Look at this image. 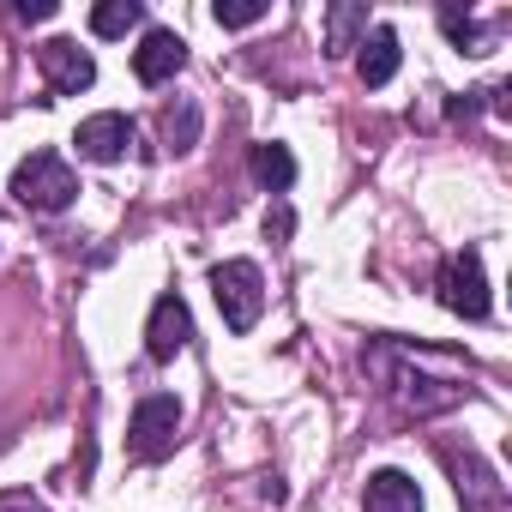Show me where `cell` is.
I'll return each mask as SVG.
<instances>
[{"instance_id": "obj_1", "label": "cell", "mask_w": 512, "mask_h": 512, "mask_svg": "<svg viewBox=\"0 0 512 512\" xmlns=\"http://www.w3.org/2000/svg\"><path fill=\"white\" fill-rule=\"evenodd\" d=\"M211 296H217V314L229 332H253L266 314V278L253 260H223L211 266Z\"/></svg>"}, {"instance_id": "obj_2", "label": "cell", "mask_w": 512, "mask_h": 512, "mask_svg": "<svg viewBox=\"0 0 512 512\" xmlns=\"http://www.w3.org/2000/svg\"><path fill=\"white\" fill-rule=\"evenodd\" d=\"M13 199L31 205V211H67L79 199V175L67 169L61 151H31L19 169H13Z\"/></svg>"}, {"instance_id": "obj_3", "label": "cell", "mask_w": 512, "mask_h": 512, "mask_svg": "<svg viewBox=\"0 0 512 512\" xmlns=\"http://www.w3.org/2000/svg\"><path fill=\"white\" fill-rule=\"evenodd\" d=\"M175 428H181V404H175L169 392H151V398L133 410V422H127V452H133L139 464H157V458L175 452Z\"/></svg>"}, {"instance_id": "obj_4", "label": "cell", "mask_w": 512, "mask_h": 512, "mask_svg": "<svg viewBox=\"0 0 512 512\" xmlns=\"http://www.w3.org/2000/svg\"><path fill=\"white\" fill-rule=\"evenodd\" d=\"M440 302L464 320H488V278H482V253L464 247L440 266Z\"/></svg>"}, {"instance_id": "obj_5", "label": "cell", "mask_w": 512, "mask_h": 512, "mask_svg": "<svg viewBox=\"0 0 512 512\" xmlns=\"http://www.w3.org/2000/svg\"><path fill=\"white\" fill-rule=\"evenodd\" d=\"M37 67H43L49 91H61V97H79V91L97 85V61H91L73 37H49V43L37 49Z\"/></svg>"}, {"instance_id": "obj_6", "label": "cell", "mask_w": 512, "mask_h": 512, "mask_svg": "<svg viewBox=\"0 0 512 512\" xmlns=\"http://www.w3.org/2000/svg\"><path fill=\"white\" fill-rule=\"evenodd\" d=\"M187 344H193V314H187V302H181V296H157L151 326H145V350H151V362H175Z\"/></svg>"}, {"instance_id": "obj_7", "label": "cell", "mask_w": 512, "mask_h": 512, "mask_svg": "<svg viewBox=\"0 0 512 512\" xmlns=\"http://www.w3.org/2000/svg\"><path fill=\"white\" fill-rule=\"evenodd\" d=\"M181 67H187V43H181L175 31H145V37H139V49H133L139 85H169Z\"/></svg>"}, {"instance_id": "obj_8", "label": "cell", "mask_w": 512, "mask_h": 512, "mask_svg": "<svg viewBox=\"0 0 512 512\" xmlns=\"http://www.w3.org/2000/svg\"><path fill=\"white\" fill-rule=\"evenodd\" d=\"M73 145H79L85 163H115V157H127V145H133V121L115 115V109H109V115H91V121H79Z\"/></svg>"}, {"instance_id": "obj_9", "label": "cell", "mask_w": 512, "mask_h": 512, "mask_svg": "<svg viewBox=\"0 0 512 512\" xmlns=\"http://www.w3.org/2000/svg\"><path fill=\"white\" fill-rule=\"evenodd\" d=\"M362 506L368 512H422V482L410 470H374L362 482Z\"/></svg>"}, {"instance_id": "obj_10", "label": "cell", "mask_w": 512, "mask_h": 512, "mask_svg": "<svg viewBox=\"0 0 512 512\" xmlns=\"http://www.w3.org/2000/svg\"><path fill=\"white\" fill-rule=\"evenodd\" d=\"M356 73H362V85H392V73H398V31L392 25H374L356 43Z\"/></svg>"}, {"instance_id": "obj_11", "label": "cell", "mask_w": 512, "mask_h": 512, "mask_svg": "<svg viewBox=\"0 0 512 512\" xmlns=\"http://www.w3.org/2000/svg\"><path fill=\"white\" fill-rule=\"evenodd\" d=\"M458 500H464L470 512H506V488H500L494 470H488L482 458H470V452H464V470H458Z\"/></svg>"}, {"instance_id": "obj_12", "label": "cell", "mask_w": 512, "mask_h": 512, "mask_svg": "<svg viewBox=\"0 0 512 512\" xmlns=\"http://www.w3.org/2000/svg\"><path fill=\"white\" fill-rule=\"evenodd\" d=\"M356 37H368V7H350V0H344V7L326 13V49L332 55H350Z\"/></svg>"}, {"instance_id": "obj_13", "label": "cell", "mask_w": 512, "mask_h": 512, "mask_svg": "<svg viewBox=\"0 0 512 512\" xmlns=\"http://www.w3.org/2000/svg\"><path fill=\"white\" fill-rule=\"evenodd\" d=\"M253 175H260L266 193H290V181H296V157H290L284 145H253Z\"/></svg>"}, {"instance_id": "obj_14", "label": "cell", "mask_w": 512, "mask_h": 512, "mask_svg": "<svg viewBox=\"0 0 512 512\" xmlns=\"http://www.w3.org/2000/svg\"><path fill=\"white\" fill-rule=\"evenodd\" d=\"M139 19H145L139 0H103V7H91V31L97 37H127Z\"/></svg>"}, {"instance_id": "obj_15", "label": "cell", "mask_w": 512, "mask_h": 512, "mask_svg": "<svg viewBox=\"0 0 512 512\" xmlns=\"http://www.w3.org/2000/svg\"><path fill=\"white\" fill-rule=\"evenodd\" d=\"M193 139H199V103L181 97L175 109H163V145H169V151H187Z\"/></svg>"}, {"instance_id": "obj_16", "label": "cell", "mask_w": 512, "mask_h": 512, "mask_svg": "<svg viewBox=\"0 0 512 512\" xmlns=\"http://www.w3.org/2000/svg\"><path fill=\"white\" fill-rule=\"evenodd\" d=\"M211 19H217L223 31H247V25H260V19H266V0H217Z\"/></svg>"}, {"instance_id": "obj_17", "label": "cell", "mask_w": 512, "mask_h": 512, "mask_svg": "<svg viewBox=\"0 0 512 512\" xmlns=\"http://www.w3.org/2000/svg\"><path fill=\"white\" fill-rule=\"evenodd\" d=\"M440 31H446V37H452L464 55H488V37H482V31H476V25H470L458 7H446V13H440Z\"/></svg>"}, {"instance_id": "obj_18", "label": "cell", "mask_w": 512, "mask_h": 512, "mask_svg": "<svg viewBox=\"0 0 512 512\" xmlns=\"http://www.w3.org/2000/svg\"><path fill=\"white\" fill-rule=\"evenodd\" d=\"M0 512H49L37 494H25V488H7V494H0Z\"/></svg>"}, {"instance_id": "obj_19", "label": "cell", "mask_w": 512, "mask_h": 512, "mask_svg": "<svg viewBox=\"0 0 512 512\" xmlns=\"http://www.w3.org/2000/svg\"><path fill=\"white\" fill-rule=\"evenodd\" d=\"M290 229H296V217H290L284 205H278V211H266V241H284Z\"/></svg>"}, {"instance_id": "obj_20", "label": "cell", "mask_w": 512, "mask_h": 512, "mask_svg": "<svg viewBox=\"0 0 512 512\" xmlns=\"http://www.w3.org/2000/svg\"><path fill=\"white\" fill-rule=\"evenodd\" d=\"M19 19H55V0H19Z\"/></svg>"}]
</instances>
